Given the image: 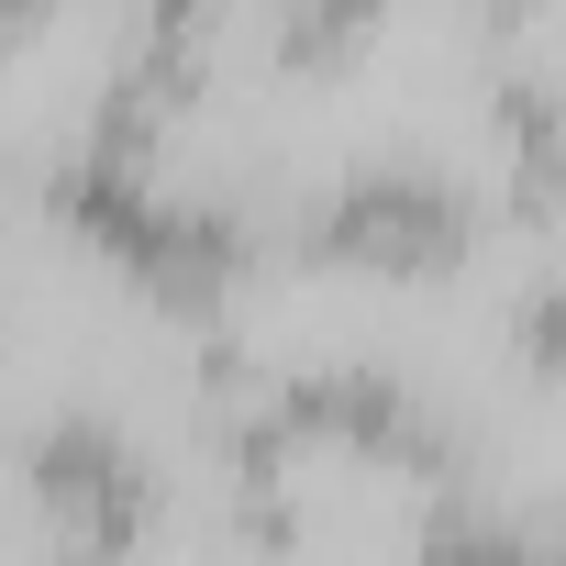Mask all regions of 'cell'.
Segmentation results:
<instances>
[{
    "label": "cell",
    "instance_id": "6da1fadb",
    "mask_svg": "<svg viewBox=\"0 0 566 566\" xmlns=\"http://www.w3.org/2000/svg\"><path fill=\"white\" fill-rule=\"evenodd\" d=\"M478 233V200L433 167H356L323 211H312V255L334 266H455Z\"/></svg>",
    "mask_w": 566,
    "mask_h": 566
},
{
    "label": "cell",
    "instance_id": "7a4b0ae2",
    "mask_svg": "<svg viewBox=\"0 0 566 566\" xmlns=\"http://www.w3.org/2000/svg\"><path fill=\"white\" fill-rule=\"evenodd\" d=\"M34 489H45V511L67 522V533H90V555H123L134 533H145V511H156V489H145V467L123 455V433L112 422H56L45 444H34Z\"/></svg>",
    "mask_w": 566,
    "mask_h": 566
},
{
    "label": "cell",
    "instance_id": "52a82bcc",
    "mask_svg": "<svg viewBox=\"0 0 566 566\" xmlns=\"http://www.w3.org/2000/svg\"><path fill=\"white\" fill-rule=\"evenodd\" d=\"M555 189H566V156H555Z\"/></svg>",
    "mask_w": 566,
    "mask_h": 566
},
{
    "label": "cell",
    "instance_id": "3957f363",
    "mask_svg": "<svg viewBox=\"0 0 566 566\" xmlns=\"http://www.w3.org/2000/svg\"><path fill=\"white\" fill-rule=\"evenodd\" d=\"M422 566H544V533H522V522H489V511L444 500V511L422 522Z\"/></svg>",
    "mask_w": 566,
    "mask_h": 566
},
{
    "label": "cell",
    "instance_id": "5b68a950",
    "mask_svg": "<svg viewBox=\"0 0 566 566\" xmlns=\"http://www.w3.org/2000/svg\"><path fill=\"white\" fill-rule=\"evenodd\" d=\"M522 367H566V290L522 301Z\"/></svg>",
    "mask_w": 566,
    "mask_h": 566
},
{
    "label": "cell",
    "instance_id": "277c9868",
    "mask_svg": "<svg viewBox=\"0 0 566 566\" xmlns=\"http://www.w3.org/2000/svg\"><path fill=\"white\" fill-rule=\"evenodd\" d=\"M378 12H389V0H290V34H277V45H290V67H334Z\"/></svg>",
    "mask_w": 566,
    "mask_h": 566
},
{
    "label": "cell",
    "instance_id": "8992f818",
    "mask_svg": "<svg viewBox=\"0 0 566 566\" xmlns=\"http://www.w3.org/2000/svg\"><path fill=\"white\" fill-rule=\"evenodd\" d=\"M45 23V0H0V45H12V34H34Z\"/></svg>",
    "mask_w": 566,
    "mask_h": 566
}]
</instances>
